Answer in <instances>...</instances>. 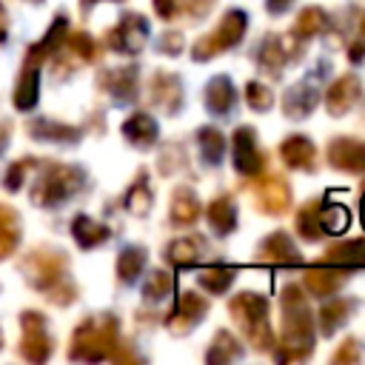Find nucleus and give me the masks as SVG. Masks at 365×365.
Segmentation results:
<instances>
[{"instance_id": "nucleus-11", "label": "nucleus", "mask_w": 365, "mask_h": 365, "mask_svg": "<svg viewBox=\"0 0 365 365\" xmlns=\"http://www.w3.org/2000/svg\"><path fill=\"white\" fill-rule=\"evenodd\" d=\"M145 37H148V23H145V17H143V14H125V17L117 23V29L108 31L106 40H108V46H111L114 51H128V54H134V51L143 48Z\"/></svg>"}, {"instance_id": "nucleus-45", "label": "nucleus", "mask_w": 365, "mask_h": 365, "mask_svg": "<svg viewBox=\"0 0 365 365\" xmlns=\"http://www.w3.org/2000/svg\"><path fill=\"white\" fill-rule=\"evenodd\" d=\"M356 359H359V342L356 339H345L334 354V362H356Z\"/></svg>"}, {"instance_id": "nucleus-25", "label": "nucleus", "mask_w": 365, "mask_h": 365, "mask_svg": "<svg viewBox=\"0 0 365 365\" xmlns=\"http://www.w3.org/2000/svg\"><path fill=\"white\" fill-rule=\"evenodd\" d=\"M211 6H214V0H154V9H157V14L163 20H174L180 14L197 20V17L208 14Z\"/></svg>"}, {"instance_id": "nucleus-14", "label": "nucleus", "mask_w": 365, "mask_h": 365, "mask_svg": "<svg viewBox=\"0 0 365 365\" xmlns=\"http://www.w3.org/2000/svg\"><path fill=\"white\" fill-rule=\"evenodd\" d=\"M279 157L288 168H297V171H314L317 168V145L302 134H291L288 140H282Z\"/></svg>"}, {"instance_id": "nucleus-16", "label": "nucleus", "mask_w": 365, "mask_h": 365, "mask_svg": "<svg viewBox=\"0 0 365 365\" xmlns=\"http://www.w3.org/2000/svg\"><path fill=\"white\" fill-rule=\"evenodd\" d=\"M354 308H356V302H354L351 297H334V294L325 297V302H322V308H319V314H317L319 334L331 336L339 325L348 322V317L354 314Z\"/></svg>"}, {"instance_id": "nucleus-36", "label": "nucleus", "mask_w": 365, "mask_h": 365, "mask_svg": "<svg viewBox=\"0 0 365 365\" xmlns=\"http://www.w3.org/2000/svg\"><path fill=\"white\" fill-rule=\"evenodd\" d=\"M242 351H240V345H237V339L228 334V331H217L214 334V342H211V348H208V354H205V359L208 362H228V359H237Z\"/></svg>"}, {"instance_id": "nucleus-41", "label": "nucleus", "mask_w": 365, "mask_h": 365, "mask_svg": "<svg viewBox=\"0 0 365 365\" xmlns=\"http://www.w3.org/2000/svg\"><path fill=\"white\" fill-rule=\"evenodd\" d=\"M245 100H248V106L254 108V111H268L271 106H274V91L265 86V83H248L245 86Z\"/></svg>"}, {"instance_id": "nucleus-35", "label": "nucleus", "mask_w": 365, "mask_h": 365, "mask_svg": "<svg viewBox=\"0 0 365 365\" xmlns=\"http://www.w3.org/2000/svg\"><path fill=\"white\" fill-rule=\"evenodd\" d=\"M174 291V277L168 274V271H151L148 277H145V282H143V297L148 299V302H160V299H165L168 294Z\"/></svg>"}, {"instance_id": "nucleus-31", "label": "nucleus", "mask_w": 365, "mask_h": 365, "mask_svg": "<svg viewBox=\"0 0 365 365\" xmlns=\"http://www.w3.org/2000/svg\"><path fill=\"white\" fill-rule=\"evenodd\" d=\"M71 234H74V240H77L83 248H94V245L106 242L111 231H108L103 222H97V220H91V217H86V214H83V217H77V220H74Z\"/></svg>"}, {"instance_id": "nucleus-26", "label": "nucleus", "mask_w": 365, "mask_h": 365, "mask_svg": "<svg viewBox=\"0 0 365 365\" xmlns=\"http://www.w3.org/2000/svg\"><path fill=\"white\" fill-rule=\"evenodd\" d=\"M200 211H202L200 200H197V194L191 188H177L174 191V200H171V222L174 225H182V228L194 225Z\"/></svg>"}, {"instance_id": "nucleus-39", "label": "nucleus", "mask_w": 365, "mask_h": 365, "mask_svg": "<svg viewBox=\"0 0 365 365\" xmlns=\"http://www.w3.org/2000/svg\"><path fill=\"white\" fill-rule=\"evenodd\" d=\"M17 237H20V228H17V217L0 205V259L17 245Z\"/></svg>"}, {"instance_id": "nucleus-3", "label": "nucleus", "mask_w": 365, "mask_h": 365, "mask_svg": "<svg viewBox=\"0 0 365 365\" xmlns=\"http://www.w3.org/2000/svg\"><path fill=\"white\" fill-rule=\"evenodd\" d=\"M245 26H248L245 11H240V9L225 11V14H222V20L217 23V29H214L211 34H205V37H200V40L194 43L191 57H194L197 63H202V60H211V57H217V54H222V51L234 48V46L242 40Z\"/></svg>"}, {"instance_id": "nucleus-2", "label": "nucleus", "mask_w": 365, "mask_h": 365, "mask_svg": "<svg viewBox=\"0 0 365 365\" xmlns=\"http://www.w3.org/2000/svg\"><path fill=\"white\" fill-rule=\"evenodd\" d=\"M228 314L234 317L237 328L245 334V339L257 351L274 348V334H271V325H268V299L262 294L242 291V294L231 297L228 299Z\"/></svg>"}, {"instance_id": "nucleus-47", "label": "nucleus", "mask_w": 365, "mask_h": 365, "mask_svg": "<svg viewBox=\"0 0 365 365\" xmlns=\"http://www.w3.org/2000/svg\"><path fill=\"white\" fill-rule=\"evenodd\" d=\"M291 3L294 0H265V9H268V14H282L291 9Z\"/></svg>"}, {"instance_id": "nucleus-42", "label": "nucleus", "mask_w": 365, "mask_h": 365, "mask_svg": "<svg viewBox=\"0 0 365 365\" xmlns=\"http://www.w3.org/2000/svg\"><path fill=\"white\" fill-rule=\"evenodd\" d=\"M31 131H34L40 140H74V137H77V128H71V125H54V123H48V120L31 125Z\"/></svg>"}, {"instance_id": "nucleus-6", "label": "nucleus", "mask_w": 365, "mask_h": 365, "mask_svg": "<svg viewBox=\"0 0 365 365\" xmlns=\"http://www.w3.org/2000/svg\"><path fill=\"white\" fill-rule=\"evenodd\" d=\"M231 160L242 177H259V171L265 165V154L259 151L257 131L251 125H240L231 134Z\"/></svg>"}, {"instance_id": "nucleus-33", "label": "nucleus", "mask_w": 365, "mask_h": 365, "mask_svg": "<svg viewBox=\"0 0 365 365\" xmlns=\"http://www.w3.org/2000/svg\"><path fill=\"white\" fill-rule=\"evenodd\" d=\"M197 143H200L202 160H205L208 165H220V160H222V154H225V145H228L225 137H222L217 128L205 125V128L197 131Z\"/></svg>"}, {"instance_id": "nucleus-37", "label": "nucleus", "mask_w": 365, "mask_h": 365, "mask_svg": "<svg viewBox=\"0 0 365 365\" xmlns=\"http://www.w3.org/2000/svg\"><path fill=\"white\" fill-rule=\"evenodd\" d=\"M319 222L325 234H339L348 228V211L336 202H319Z\"/></svg>"}, {"instance_id": "nucleus-12", "label": "nucleus", "mask_w": 365, "mask_h": 365, "mask_svg": "<svg viewBox=\"0 0 365 365\" xmlns=\"http://www.w3.org/2000/svg\"><path fill=\"white\" fill-rule=\"evenodd\" d=\"M319 103V86H317V74L299 80L297 86H291L282 97V111L288 117H308L314 111V106Z\"/></svg>"}, {"instance_id": "nucleus-21", "label": "nucleus", "mask_w": 365, "mask_h": 365, "mask_svg": "<svg viewBox=\"0 0 365 365\" xmlns=\"http://www.w3.org/2000/svg\"><path fill=\"white\" fill-rule=\"evenodd\" d=\"M123 134H125V140H128L131 145H137V148H148V145L157 143L160 128H157V120H154L151 114L137 111V114H131V117L123 123Z\"/></svg>"}, {"instance_id": "nucleus-51", "label": "nucleus", "mask_w": 365, "mask_h": 365, "mask_svg": "<svg viewBox=\"0 0 365 365\" xmlns=\"http://www.w3.org/2000/svg\"><path fill=\"white\" fill-rule=\"evenodd\" d=\"M88 3H94V0H88Z\"/></svg>"}, {"instance_id": "nucleus-20", "label": "nucleus", "mask_w": 365, "mask_h": 365, "mask_svg": "<svg viewBox=\"0 0 365 365\" xmlns=\"http://www.w3.org/2000/svg\"><path fill=\"white\" fill-rule=\"evenodd\" d=\"M319 262L322 265H336V268H345V271L348 268H362L365 265V237L331 245Z\"/></svg>"}, {"instance_id": "nucleus-43", "label": "nucleus", "mask_w": 365, "mask_h": 365, "mask_svg": "<svg viewBox=\"0 0 365 365\" xmlns=\"http://www.w3.org/2000/svg\"><path fill=\"white\" fill-rule=\"evenodd\" d=\"M68 46H71V51H74L80 60H91V57H94V40H91L86 31L74 34V37L68 40Z\"/></svg>"}, {"instance_id": "nucleus-24", "label": "nucleus", "mask_w": 365, "mask_h": 365, "mask_svg": "<svg viewBox=\"0 0 365 365\" xmlns=\"http://www.w3.org/2000/svg\"><path fill=\"white\" fill-rule=\"evenodd\" d=\"M205 220H208V225L217 234H231L237 228V205H234V197L222 194V197L211 200L208 208H205Z\"/></svg>"}, {"instance_id": "nucleus-5", "label": "nucleus", "mask_w": 365, "mask_h": 365, "mask_svg": "<svg viewBox=\"0 0 365 365\" xmlns=\"http://www.w3.org/2000/svg\"><path fill=\"white\" fill-rule=\"evenodd\" d=\"M80 185H83L80 168H71V165H48L40 174V180L34 182V188H31V200L40 202V205H54V202L68 200Z\"/></svg>"}, {"instance_id": "nucleus-28", "label": "nucleus", "mask_w": 365, "mask_h": 365, "mask_svg": "<svg viewBox=\"0 0 365 365\" xmlns=\"http://www.w3.org/2000/svg\"><path fill=\"white\" fill-rule=\"evenodd\" d=\"M103 83H106V88H108L117 100H131L134 91H137V68H134V66L114 68V71L103 74Z\"/></svg>"}, {"instance_id": "nucleus-48", "label": "nucleus", "mask_w": 365, "mask_h": 365, "mask_svg": "<svg viewBox=\"0 0 365 365\" xmlns=\"http://www.w3.org/2000/svg\"><path fill=\"white\" fill-rule=\"evenodd\" d=\"M6 37V11H3V6H0V40Z\"/></svg>"}, {"instance_id": "nucleus-38", "label": "nucleus", "mask_w": 365, "mask_h": 365, "mask_svg": "<svg viewBox=\"0 0 365 365\" xmlns=\"http://www.w3.org/2000/svg\"><path fill=\"white\" fill-rule=\"evenodd\" d=\"M31 265H34L31 279H34V285H40V288H46V285H51V282L60 279V265H63V259L40 254L37 259H31Z\"/></svg>"}, {"instance_id": "nucleus-17", "label": "nucleus", "mask_w": 365, "mask_h": 365, "mask_svg": "<svg viewBox=\"0 0 365 365\" xmlns=\"http://www.w3.org/2000/svg\"><path fill=\"white\" fill-rule=\"evenodd\" d=\"M48 336L40 314H23V356L40 362L48 356Z\"/></svg>"}, {"instance_id": "nucleus-23", "label": "nucleus", "mask_w": 365, "mask_h": 365, "mask_svg": "<svg viewBox=\"0 0 365 365\" xmlns=\"http://www.w3.org/2000/svg\"><path fill=\"white\" fill-rule=\"evenodd\" d=\"M40 57H43V54L31 48L29 63H26V68H23V77H20L17 88H14V106H17L20 111H26V108H31V106L37 103V77H40L37 63H40Z\"/></svg>"}, {"instance_id": "nucleus-40", "label": "nucleus", "mask_w": 365, "mask_h": 365, "mask_svg": "<svg viewBox=\"0 0 365 365\" xmlns=\"http://www.w3.org/2000/svg\"><path fill=\"white\" fill-rule=\"evenodd\" d=\"M125 205H128V211L131 214H148V208H151V191H148V182H145V177L140 174V180L128 188V194H125Z\"/></svg>"}, {"instance_id": "nucleus-32", "label": "nucleus", "mask_w": 365, "mask_h": 365, "mask_svg": "<svg viewBox=\"0 0 365 365\" xmlns=\"http://www.w3.org/2000/svg\"><path fill=\"white\" fill-rule=\"evenodd\" d=\"M297 234L308 242H317L325 231H322V222H319V200H311L299 208L297 214Z\"/></svg>"}, {"instance_id": "nucleus-44", "label": "nucleus", "mask_w": 365, "mask_h": 365, "mask_svg": "<svg viewBox=\"0 0 365 365\" xmlns=\"http://www.w3.org/2000/svg\"><path fill=\"white\" fill-rule=\"evenodd\" d=\"M157 48L163 54H180L182 51V34L180 31H165L160 40H157Z\"/></svg>"}, {"instance_id": "nucleus-10", "label": "nucleus", "mask_w": 365, "mask_h": 365, "mask_svg": "<svg viewBox=\"0 0 365 365\" xmlns=\"http://www.w3.org/2000/svg\"><path fill=\"white\" fill-rule=\"evenodd\" d=\"M328 163L336 171H351V174H365V143L351 140V137H334L325 151Z\"/></svg>"}, {"instance_id": "nucleus-27", "label": "nucleus", "mask_w": 365, "mask_h": 365, "mask_svg": "<svg viewBox=\"0 0 365 365\" xmlns=\"http://www.w3.org/2000/svg\"><path fill=\"white\" fill-rule=\"evenodd\" d=\"M202 257V240L200 237H180L165 248V259L174 268H188L194 262H200Z\"/></svg>"}, {"instance_id": "nucleus-30", "label": "nucleus", "mask_w": 365, "mask_h": 365, "mask_svg": "<svg viewBox=\"0 0 365 365\" xmlns=\"http://www.w3.org/2000/svg\"><path fill=\"white\" fill-rule=\"evenodd\" d=\"M234 268L231 265H220V262H214V265H205L200 274H197V282L208 291V294H225L228 291V285L234 282Z\"/></svg>"}, {"instance_id": "nucleus-50", "label": "nucleus", "mask_w": 365, "mask_h": 365, "mask_svg": "<svg viewBox=\"0 0 365 365\" xmlns=\"http://www.w3.org/2000/svg\"><path fill=\"white\" fill-rule=\"evenodd\" d=\"M0 134H3V128H0ZM3 145H6V137H0V148H3Z\"/></svg>"}, {"instance_id": "nucleus-7", "label": "nucleus", "mask_w": 365, "mask_h": 365, "mask_svg": "<svg viewBox=\"0 0 365 365\" xmlns=\"http://www.w3.org/2000/svg\"><path fill=\"white\" fill-rule=\"evenodd\" d=\"M254 202L262 214H285L288 205H291V188L288 182L274 174V177H262L257 185H254Z\"/></svg>"}, {"instance_id": "nucleus-15", "label": "nucleus", "mask_w": 365, "mask_h": 365, "mask_svg": "<svg viewBox=\"0 0 365 365\" xmlns=\"http://www.w3.org/2000/svg\"><path fill=\"white\" fill-rule=\"evenodd\" d=\"M202 103H205V108H208L214 117H228V114L234 111V106H237L234 83H231L228 77H222V74L211 77L208 86H205V91H202Z\"/></svg>"}, {"instance_id": "nucleus-29", "label": "nucleus", "mask_w": 365, "mask_h": 365, "mask_svg": "<svg viewBox=\"0 0 365 365\" xmlns=\"http://www.w3.org/2000/svg\"><path fill=\"white\" fill-rule=\"evenodd\" d=\"M325 26H328V14L317 6H308L297 14V23H294L291 34L299 37V40H308V37H317L319 31H325Z\"/></svg>"}, {"instance_id": "nucleus-13", "label": "nucleus", "mask_w": 365, "mask_h": 365, "mask_svg": "<svg viewBox=\"0 0 365 365\" xmlns=\"http://www.w3.org/2000/svg\"><path fill=\"white\" fill-rule=\"evenodd\" d=\"M362 94V83L356 74H342L328 91H325V108L331 111V117H342L354 108V103Z\"/></svg>"}, {"instance_id": "nucleus-18", "label": "nucleus", "mask_w": 365, "mask_h": 365, "mask_svg": "<svg viewBox=\"0 0 365 365\" xmlns=\"http://www.w3.org/2000/svg\"><path fill=\"white\" fill-rule=\"evenodd\" d=\"M151 100L165 114H174L182 106V86H180V80L174 74H168V71H157L151 77Z\"/></svg>"}, {"instance_id": "nucleus-8", "label": "nucleus", "mask_w": 365, "mask_h": 365, "mask_svg": "<svg viewBox=\"0 0 365 365\" xmlns=\"http://www.w3.org/2000/svg\"><path fill=\"white\" fill-rule=\"evenodd\" d=\"M254 259H257V262L277 265V268H282V265H299V262H302V257H299L294 240H291L285 231H274V234H268V237L257 245Z\"/></svg>"}, {"instance_id": "nucleus-19", "label": "nucleus", "mask_w": 365, "mask_h": 365, "mask_svg": "<svg viewBox=\"0 0 365 365\" xmlns=\"http://www.w3.org/2000/svg\"><path fill=\"white\" fill-rule=\"evenodd\" d=\"M348 279V274H345V268H336V265H322L319 262V268H314V271H308L305 274V288L314 294V297H331V294H336L339 288H342V282Z\"/></svg>"}, {"instance_id": "nucleus-22", "label": "nucleus", "mask_w": 365, "mask_h": 365, "mask_svg": "<svg viewBox=\"0 0 365 365\" xmlns=\"http://www.w3.org/2000/svg\"><path fill=\"white\" fill-rule=\"evenodd\" d=\"M288 57H291V51L285 48L282 37H279V34H268V37L262 40V46H259L257 66H259L265 74L279 77V74H282V66L288 63Z\"/></svg>"}, {"instance_id": "nucleus-9", "label": "nucleus", "mask_w": 365, "mask_h": 365, "mask_svg": "<svg viewBox=\"0 0 365 365\" xmlns=\"http://www.w3.org/2000/svg\"><path fill=\"white\" fill-rule=\"evenodd\" d=\"M205 311H208V299L205 297H197L194 291H185V294H180V299H177V305H174V311L168 314V319H165V325H168V331L171 334H188L202 317H205Z\"/></svg>"}, {"instance_id": "nucleus-34", "label": "nucleus", "mask_w": 365, "mask_h": 365, "mask_svg": "<svg viewBox=\"0 0 365 365\" xmlns=\"http://www.w3.org/2000/svg\"><path fill=\"white\" fill-rule=\"evenodd\" d=\"M143 265H145V251L143 248L131 245V248H123V254L117 257V274H120L123 282H134L140 277Z\"/></svg>"}, {"instance_id": "nucleus-4", "label": "nucleus", "mask_w": 365, "mask_h": 365, "mask_svg": "<svg viewBox=\"0 0 365 365\" xmlns=\"http://www.w3.org/2000/svg\"><path fill=\"white\" fill-rule=\"evenodd\" d=\"M117 348V322L106 317V322H86L74 334L71 356L74 359H103L114 356Z\"/></svg>"}, {"instance_id": "nucleus-1", "label": "nucleus", "mask_w": 365, "mask_h": 365, "mask_svg": "<svg viewBox=\"0 0 365 365\" xmlns=\"http://www.w3.org/2000/svg\"><path fill=\"white\" fill-rule=\"evenodd\" d=\"M282 308V339L277 348V359H305L314 348V314L299 285H285L279 294Z\"/></svg>"}, {"instance_id": "nucleus-46", "label": "nucleus", "mask_w": 365, "mask_h": 365, "mask_svg": "<svg viewBox=\"0 0 365 365\" xmlns=\"http://www.w3.org/2000/svg\"><path fill=\"white\" fill-rule=\"evenodd\" d=\"M348 57H351V63H359V60L365 57V14H362V20H359V40L351 43Z\"/></svg>"}, {"instance_id": "nucleus-49", "label": "nucleus", "mask_w": 365, "mask_h": 365, "mask_svg": "<svg viewBox=\"0 0 365 365\" xmlns=\"http://www.w3.org/2000/svg\"><path fill=\"white\" fill-rule=\"evenodd\" d=\"M359 214H362V228H365V194H362V202H359Z\"/></svg>"}]
</instances>
